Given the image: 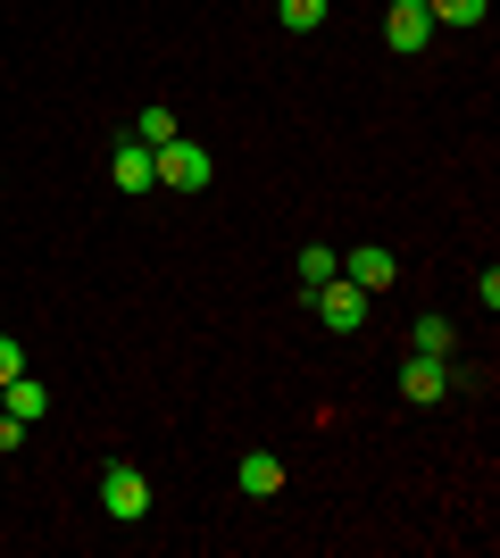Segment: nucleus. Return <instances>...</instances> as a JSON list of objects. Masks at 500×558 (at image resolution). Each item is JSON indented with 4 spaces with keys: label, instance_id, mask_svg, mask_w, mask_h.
<instances>
[{
    "label": "nucleus",
    "instance_id": "20e7f679",
    "mask_svg": "<svg viewBox=\"0 0 500 558\" xmlns=\"http://www.w3.org/2000/svg\"><path fill=\"white\" fill-rule=\"evenodd\" d=\"M309 301H317V317H326L333 333H358V326H367V292H358L351 276H333V283H317Z\"/></svg>",
    "mask_w": 500,
    "mask_h": 558
},
{
    "label": "nucleus",
    "instance_id": "f8f14e48",
    "mask_svg": "<svg viewBox=\"0 0 500 558\" xmlns=\"http://www.w3.org/2000/svg\"><path fill=\"white\" fill-rule=\"evenodd\" d=\"M484 9H492V0H426L434 25H484Z\"/></svg>",
    "mask_w": 500,
    "mask_h": 558
},
{
    "label": "nucleus",
    "instance_id": "6e6552de",
    "mask_svg": "<svg viewBox=\"0 0 500 558\" xmlns=\"http://www.w3.org/2000/svg\"><path fill=\"white\" fill-rule=\"evenodd\" d=\"M109 184H118V192H150V184H159V159H150V142H125L118 159H109Z\"/></svg>",
    "mask_w": 500,
    "mask_h": 558
},
{
    "label": "nucleus",
    "instance_id": "ddd939ff",
    "mask_svg": "<svg viewBox=\"0 0 500 558\" xmlns=\"http://www.w3.org/2000/svg\"><path fill=\"white\" fill-rule=\"evenodd\" d=\"M134 134H143L150 150H159V142H175V109H167V100H150V109H143V125H134Z\"/></svg>",
    "mask_w": 500,
    "mask_h": 558
},
{
    "label": "nucleus",
    "instance_id": "0eeeda50",
    "mask_svg": "<svg viewBox=\"0 0 500 558\" xmlns=\"http://www.w3.org/2000/svg\"><path fill=\"white\" fill-rule=\"evenodd\" d=\"M234 484L251 492V500H276V492H284V459H276V450H242Z\"/></svg>",
    "mask_w": 500,
    "mask_h": 558
},
{
    "label": "nucleus",
    "instance_id": "7ed1b4c3",
    "mask_svg": "<svg viewBox=\"0 0 500 558\" xmlns=\"http://www.w3.org/2000/svg\"><path fill=\"white\" fill-rule=\"evenodd\" d=\"M451 359H434V350H408V367H401V400H417V409H434V400H451Z\"/></svg>",
    "mask_w": 500,
    "mask_h": 558
},
{
    "label": "nucleus",
    "instance_id": "2eb2a0df",
    "mask_svg": "<svg viewBox=\"0 0 500 558\" xmlns=\"http://www.w3.org/2000/svg\"><path fill=\"white\" fill-rule=\"evenodd\" d=\"M25 375V350H17V333H0V384H17Z\"/></svg>",
    "mask_w": 500,
    "mask_h": 558
},
{
    "label": "nucleus",
    "instance_id": "9b49d317",
    "mask_svg": "<svg viewBox=\"0 0 500 558\" xmlns=\"http://www.w3.org/2000/svg\"><path fill=\"white\" fill-rule=\"evenodd\" d=\"M326 9H333V0H276L284 34H317V25H326Z\"/></svg>",
    "mask_w": 500,
    "mask_h": 558
},
{
    "label": "nucleus",
    "instance_id": "dca6fc26",
    "mask_svg": "<svg viewBox=\"0 0 500 558\" xmlns=\"http://www.w3.org/2000/svg\"><path fill=\"white\" fill-rule=\"evenodd\" d=\"M17 450H25V425L9 417V409H0V459H17Z\"/></svg>",
    "mask_w": 500,
    "mask_h": 558
},
{
    "label": "nucleus",
    "instance_id": "f257e3e1",
    "mask_svg": "<svg viewBox=\"0 0 500 558\" xmlns=\"http://www.w3.org/2000/svg\"><path fill=\"white\" fill-rule=\"evenodd\" d=\"M150 159H159V184H167V192H200V184H209V150H200V142H184V134L159 142Z\"/></svg>",
    "mask_w": 500,
    "mask_h": 558
},
{
    "label": "nucleus",
    "instance_id": "f03ea898",
    "mask_svg": "<svg viewBox=\"0 0 500 558\" xmlns=\"http://www.w3.org/2000/svg\"><path fill=\"white\" fill-rule=\"evenodd\" d=\"M100 509L118 517V525L150 517V475H143V466H109V475H100Z\"/></svg>",
    "mask_w": 500,
    "mask_h": 558
},
{
    "label": "nucleus",
    "instance_id": "423d86ee",
    "mask_svg": "<svg viewBox=\"0 0 500 558\" xmlns=\"http://www.w3.org/2000/svg\"><path fill=\"white\" fill-rule=\"evenodd\" d=\"M342 276H351V283H358V292H367V301H376L383 283L401 276V258L383 251V242H358V251H351V258H342Z\"/></svg>",
    "mask_w": 500,
    "mask_h": 558
},
{
    "label": "nucleus",
    "instance_id": "9d476101",
    "mask_svg": "<svg viewBox=\"0 0 500 558\" xmlns=\"http://www.w3.org/2000/svg\"><path fill=\"white\" fill-rule=\"evenodd\" d=\"M292 276H301V292H317V283H333V276H342V258H333L326 242H309V251H301V267H292Z\"/></svg>",
    "mask_w": 500,
    "mask_h": 558
},
{
    "label": "nucleus",
    "instance_id": "1a4fd4ad",
    "mask_svg": "<svg viewBox=\"0 0 500 558\" xmlns=\"http://www.w3.org/2000/svg\"><path fill=\"white\" fill-rule=\"evenodd\" d=\"M0 409H9V417H17V425H34V417H42V409H50V392H42V384H34V375H17V384H0Z\"/></svg>",
    "mask_w": 500,
    "mask_h": 558
},
{
    "label": "nucleus",
    "instance_id": "39448f33",
    "mask_svg": "<svg viewBox=\"0 0 500 558\" xmlns=\"http://www.w3.org/2000/svg\"><path fill=\"white\" fill-rule=\"evenodd\" d=\"M383 43H392V50H426L434 43L426 0H392V9H383Z\"/></svg>",
    "mask_w": 500,
    "mask_h": 558
},
{
    "label": "nucleus",
    "instance_id": "4468645a",
    "mask_svg": "<svg viewBox=\"0 0 500 558\" xmlns=\"http://www.w3.org/2000/svg\"><path fill=\"white\" fill-rule=\"evenodd\" d=\"M417 350H434V359H451V317H417Z\"/></svg>",
    "mask_w": 500,
    "mask_h": 558
}]
</instances>
